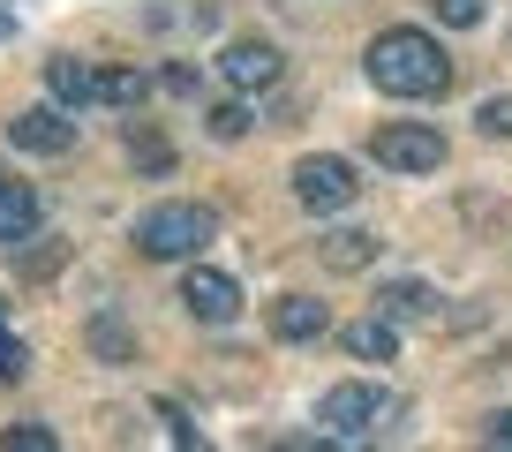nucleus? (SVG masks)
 Instances as JSON below:
<instances>
[{"label": "nucleus", "instance_id": "1", "mask_svg": "<svg viewBox=\"0 0 512 452\" xmlns=\"http://www.w3.org/2000/svg\"><path fill=\"white\" fill-rule=\"evenodd\" d=\"M369 83H377L384 98H445L452 91V53L437 46L430 31H415V23H392V31L369 38L362 53Z\"/></svg>", "mask_w": 512, "mask_h": 452}, {"label": "nucleus", "instance_id": "2", "mask_svg": "<svg viewBox=\"0 0 512 452\" xmlns=\"http://www.w3.org/2000/svg\"><path fill=\"white\" fill-rule=\"evenodd\" d=\"M128 242H136V257H151V264H189V257H204V249L219 242V219H211L204 204H151Z\"/></svg>", "mask_w": 512, "mask_h": 452}, {"label": "nucleus", "instance_id": "3", "mask_svg": "<svg viewBox=\"0 0 512 452\" xmlns=\"http://www.w3.org/2000/svg\"><path fill=\"white\" fill-rule=\"evenodd\" d=\"M369 159L392 166V174H437V166H445V136H437L430 121H384V129L369 136Z\"/></svg>", "mask_w": 512, "mask_h": 452}, {"label": "nucleus", "instance_id": "4", "mask_svg": "<svg viewBox=\"0 0 512 452\" xmlns=\"http://www.w3.org/2000/svg\"><path fill=\"white\" fill-rule=\"evenodd\" d=\"M384 415H392V392H384V385H362V377H347V385H332V392L317 400L324 437H369Z\"/></svg>", "mask_w": 512, "mask_h": 452}, {"label": "nucleus", "instance_id": "5", "mask_svg": "<svg viewBox=\"0 0 512 452\" xmlns=\"http://www.w3.org/2000/svg\"><path fill=\"white\" fill-rule=\"evenodd\" d=\"M354 196H362V181H354L347 159H332V151H317V159H294V204H302V211L332 219V211H347Z\"/></svg>", "mask_w": 512, "mask_h": 452}, {"label": "nucleus", "instance_id": "6", "mask_svg": "<svg viewBox=\"0 0 512 452\" xmlns=\"http://www.w3.org/2000/svg\"><path fill=\"white\" fill-rule=\"evenodd\" d=\"M76 136H83L76 113L53 106V98H46V106H23L16 121H8V144L31 151V159H68V151H76Z\"/></svg>", "mask_w": 512, "mask_h": 452}, {"label": "nucleus", "instance_id": "7", "mask_svg": "<svg viewBox=\"0 0 512 452\" xmlns=\"http://www.w3.org/2000/svg\"><path fill=\"white\" fill-rule=\"evenodd\" d=\"M181 309H189L196 324H234L241 317V287L219 272V264L189 257V272H181Z\"/></svg>", "mask_w": 512, "mask_h": 452}, {"label": "nucleus", "instance_id": "8", "mask_svg": "<svg viewBox=\"0 0 512 452\" xmlns=\"http://www.w3.org/2000/svg\"><path fill=\"white\" fill-rule=\"evenodd\" d=\"M219 68H226V83H234V91H264V83H279V46L272 38H234V46L219 53Z\"/></svg>", "mask_w": 512, "mask_h": 452}, {"label": "nucleus", "instance_id": "9", "mask_svg": "<svg viewBox=\"0 0 512 452\" xmlns=\"http://www.w3.org/2000/svg\"><path fill=\"white\" fill-rule=\"evenodd\" d=\"M38 219H46L38 189H31V181H16V174H0V249L38 242Z\"/></svg>", "mask_w": 512, "mask_h": 452}, {"label": "nucleus", "instance_id": "10", "mask_svg": "<svg viewBox=\"0 0 512 452\" xmlns=\"http://www.w3.org/2000/svg\"><path fill=\"white\" fill-rule=\"evenodd\" d=\"M324 332H332V309H324L317 294H279V302H272V339H287V347H317Z\"/></svg>", "mask_w": 512, "mask_h": 452}, {"label": "nucleus", "instance_id": "11", "mask_svg": "<svg viewBox=\"0 0 512 452\" xmlns=\"http://www.w3.org/2000/svg\"><path fill=\"white\" fill-rule=\"evenodd\" d=\"M46 98H53V106H68V113H83L98 98V68L76 61V53H53V61H46Z\"/></svg>", "mask_w": 512, "mask_h": 452}, {"label": "nucleus", "instance_id": "12", "mask_svg": "<svg viewBox=\"0 0 512 452\" xmlns=\"http://www.w3.org/2000/svg\"><path fill=\"white\" fill-rule=\"evenodd\" d=\"M317 257H324V272H369L377 264V234H362V226H332L317 242Z\"/></svg>", "mask_w": 512, "mask_h": 452}, {"label": "nucleus", "instance_id": "13", "mask_svg": "<svg viewBox=\"0 0 512 452\" xmlns=\"http://www.w3.org/2000/svg\"><path fill=\"white\" fill-rule=\"evenodd\" d=\"M339 347H347L354 362H392L400 355V332H392V317L377 309V317H354L347 332H339Z\"/></svg>", "mask_w": 512, "mask_h": 452}, {"label": "nucleus", "instance_id": "14", "mask_svg": "<svg viewBox=\"0 0 512 452\" xmlns=\"http://www.w3.org/2000/svg\"><path fill=\"white\" fill-rule=\"evenodd\" d=\"M377 309L392 324H422V317H437V294L422 279H392V287H377Z\"/></svg>", "mask_w": 512, "mask_h": 452}, {"label": "nucleus", "instance_id": "15", "mask_svg": "<svg viewBox=\"0 0 512 452\" xmlns=\"http://www.w3.org/2000/svg\"><path fill=\"white\" fill-rule=\"evenodd\" d=\"M83 339H91V355H98V362H136V332H128V324L113 317V309H98Z\"/></svg>", "mask_w": 512, "mask_h": 452}, {"label": "nucleus", "instance_id": "16", "mask_svg": "<svg viewBox=\"0 0 512 452\" xmlns=\"http://www.w3.org/2000/svg\"><path fill=\"white\" fill-rule=\"evenodd\" d=\"M144 91H151V83L136 76V68H98V98H106V106H128V113H136V106H144Z\"/></svg>", "mask_w": 512, "mask_h": 452}, {"label": "nucleus", "instance_id": "17", "mask_svg": "<svg viewBox=\"0 0 512 452\" xmlns=\"http://www.w3.org/2000/svg\"><path fill=\"white\" fill-rule=\"evenodd\" d=\"M128 159L144 166V174H166V166H174V151H166V136H151V129H136V121H128Z\"/></svg>", "mask_w": 512, "mask_h": 452}, {"label": "nucleus", "instance_id": "18", "mask_svg": "<svg viewBox=\"0 0 512 452\" xmlns=\"http://www.w3.org/2000/svg\"><path fill=\"white\" fill-rule=\"evenodd\" d=\"M0 452H61V437H53L46 422H8V430H0Z\"/></svg>", "mask_w": 512, "mask_h": 452}, {"label": "nucleus", "instance_id": "19", "mask_svg": "<svg viewBox=\"0 0 512 452\" xmlns=\"http://www.w3.org/2000/svg\"><path fill=\"white\" fill-rule=\"evenodd\" d=\"M475 129H482V136H490V144H505V136H512V91H497V98H482V106H475Z\"/></svg>", "mask_w": 512, "mask_h": 452}, {"label": "nucleus", "instance_id": "20", "mask_svg": "<svg viewBox=\"0 0 512 452\" xmlns=\"http://www.w3.org/2000/svg\"><path fill=\"white\" fill-rule=\"evenodd\" d=\"M256 121H249V106H241V98H226V106H211V136H219V144H241V136H249Z\"/></svg>", "mask_w": 512, "mask_h": 452}, {"label": "nucleus", "instance_id": "21", "mask_svg": "<svg viewBox=\"0 0 512 452\" xmlns=\"http://www.w3.org/2000/svg\"><path fill=\"white\" fill-rule=\"evenodd\" d=\"M23 370H31V355H23V339H16V332H0V385H16Z\"/></svg>", "mask_w": 512, "mask_h": 452}, {"label": "nucleus", "instance_id": "22", "mask_svg": "<svg viewBox=\"0 0 512 452\" xmlns=\"http://www.w3.org/2000/svg\"><path fill=\"white\" fill-rule=\"evenodd\" d=\"M437 23H452V31H475V23H482V0H437Z\"/></svg>", "mask_w": 512, "mask_h": 452}, {"label": "nucleus", "instance_id": "23", "mask_svg": "<svg viewBox=\"0 0 512 452\" xmlns=\"http://www.w3.org/2000/svg\"><path fill=\"white\" fill-rule=\"evenodd\" d=\"M482 445H497V452H512V407H497L490 422H482Z\"/></svg>", "mask_w": 512, "mask_h": 452}, {"label": "nucleus", "instance_id": "24", "mask_svg": "<svg viewBox=\"0 0 512 452\" xmlns=\"http://www.w3.org/2000/svg\"><path fill=\"white\" fill-rule=\"evenodd\" d=\"M159 83H166V91H174V98H196V68H189V61H174V68H166Z\"/></svg>", "mask_w": 512, "mask_h": 452}, {"label": "nucleus", "instance_id": "25", "mask_svg": "<svg viewBox=\"0 0 512 452\" xmlns=\"http://www.w3.org/2000/svg\"><path fill=\"white\" fill-rule=\"evenodd\" d=\"M0 332H16V324H8V302H0Z\"/></svg>", "mask_w": 512, "mask_h": 452}, {"label": "nucleus", "instance_id": "26", "mask_svg": "<svg viewBox=\"0 0 512 452\" xmlns=\"http://www.w3.org/2000/svg\"><path fill=\"white\" fill-rule=\"evenodd\" d=\"M0 23H8V16H0Z\"/></svg>", "mask_w": 512, "mask_h": 452}]
</instances>
